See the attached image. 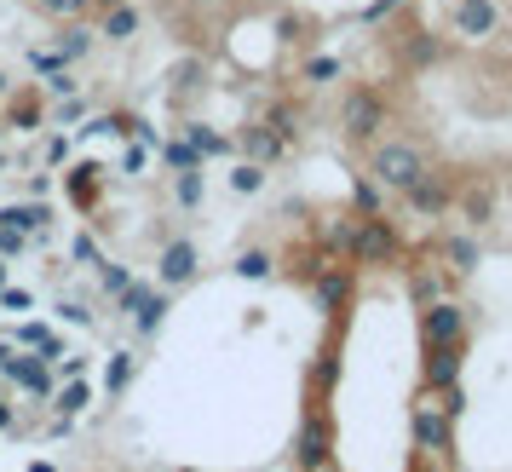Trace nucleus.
<instances>
[{
	"mask_svg": "<svg viewBox=\"0 0 512 472\" xmlns=\"http://www.w3.org/2000/svg\"><path fill=\"white\" fill-rule=\"evenodd\" d=\"M369 173H374V185L409 190L420 173H426V162H420L415 144H380V150H374V162H369Z\"/></svg>",
	"mask_w": 512,
	"mask_h": 472,
	"instance_id": "f257e3e1",
	"label": "nucleus"
},
{
	"mask_svg": "<svg viewBox=\"0 0 512 472\" xmlns=\"http://www.w3.org/2000/svg\"><path fill=\"white\" fill-rule=\"evenodd\" d=\"M346 248H351V260H357V265H392L397 260V231L386 225V219H374V213H369L363 225H351Z\"/></svg>",
	"mask_w": 512,
	"mask_h": 472,
	"instance_id": "f03ea898",
	"label": "nucleus"
},
{
	"mask_svg": "<svg viewBox=\"0 0 512 472\" xmlns=\"http://www.w3.org/2000/svg\"><path fill=\"white\" fill-rule=\"evenodd\" d=\"M461 334H466V306H455V300L420 306V340L426 346H461Z\"/></svg>",
	"mask_w": 512,
	"mask_h": 472,
	"instance_id": "7ed1b4c3",
	"label": "nucleus"
},
{
	"mask_svg": "<svg viewBox=\"0 0 512 472\" xmlns=\"http://www.w3.org/2000/svg\"><path fill=\"white\" fill-rule=\"evenodd\" d=\"M340 127H346V139H374L380 127H386V104L374 93H346V104H340Z\"/></svg>",
	"mask_w": 512,
	"mask_h": 472,
	"instance_id": "20e7f679",
	"label": "nucleus"
},
{
	"mask_svg": "<svg viewBox=\"0 0 512 472\" xmlns=\"http://www.w3.org/2000/svg\"><path fill=\"white\" fill-rule=\"evenodd\" d=\"M415 449H426V455H443V449L455 444V426H449V415L443 409H432V392H426V403H415Z\"/></svg>",
	"mask_w": 512,
	"mask_h": 472,
	"instance_id": "39448f33",
	"label": "nucleus"
},
{
	"mask_svg": "<svg viewBox=\"0 0 512 472\" xmlns=\"http://www.w3.org/2000/svg\"><path fill=\"white\" fill-rule=\"evenodd\" d=\"M328 444H334V432H328V421L323 415H305V426H300V444H294V455H300V467L311 472V467H323L328 461Z\"/></svg>",
	"mask_w": 512,
	"mask_h": 472,
	"instance_id": "423d86ee",
	"label": "nucleus"
},
{
	"mask_svg": "<svg viewBox=\"0 0 512 472\" xmlns=\"http://www.w3.org/2000/svg\"><path fill=\"white\" fill-rule=\"evenodd\" d=\"M461 380V346H426V392H449Z\"/></svg>",
	"mask_w": 512,
	"mask_h": 472,
	"instance_id": "0eeeda50",
	"label": "nucleus"
},
{
	"mask_svg": "<svg viewBox=\"0 0 512 472\" xmlns=\"http://www.w3.org/2000/svg\"><path fill=\"white\" fill-rule=\"evenodd\" d=\"M0 375H12L18 386L41 392V398L52 392V375H47V357H41V352H35V357H6V363H0Z\"/></svg>",
	"mask_w": 512,
	"mask_h": 472,
	"instance_id": "6e6552de",
	"label": "nucleus"
},
{
	"mask_svg": "<svg viewBox=\"0 0 512 472\" xmlns=\"http://www.w3.org/2000/svg\"><path fill=\"white\" fill-rule=\"evenodd\" d=\"M403 196H409V208H415L420 219H438V213L449 208V185H438V179H432V173H420L415 185L403 190Z\"/></svg>",
	"mask_w": 512,
	"mask_h": 472,
	"instance_id": "1a4fd4ad",
	"label": "nucleus"
},
{
	"mask_svg": "<svg viewBox=\"0 0 512 472\" xmlns=\"http://www.w3.org/2000/svg\"><path fill=\"white\" fill-rule=\"evenodd\" d=\"M127 311H133V323H139V334H150L156 323H162V294H150V288H133L127 283Z\"/></svg>",
	"mask_w": 512,
	"mask_h": 472,
	"instance_id": "9d476101",
	"label": "nucleus"
},
{
	"mask_svg": "<svg viewBox=\"0 0 512 472\" xmlns=\"http://www.w3.org/2000/svg\"><path fill=\"white\" fill-rule=\"evenodd\" d=\"M455 29L461 35H495V6L489 0H461L455 6Z\"/></svg>",
	"mask_w": 512,
	"mask_h": 472,
	"instance_id": "9b49d317",
	"label": "nucleus"
},
{
	"mask_svg": "<svg viewBox=\"0 0 512 472\" xmlns=\"http://www.w3.org/2000/svg\"><path fill=\"white\" fill-rule=\"evenodd\" d=\"M346 300H351V277H346V271H323V277H317V306L340 311Z\"/></svg>",
	"mask_w": 512,
	"mask_h": 472,
	"instance_id": "f8f14e48",
	"label": "nucleus"
},
{
	"mask_svg": "<svg viewBox=\"0 0 512 472\" xmlns=\"http://www.w3.org/2000/svg\"><path fill=\"white\" fill-rule=\"evenodd\" d=\"M242 150H248L254 162H271V156L282 150V133L277 127H242Z\"/></svg>",
	"mask_w": 512,
	"mask_h": 472,
	"instance_id": "ddd939ff",
	"label": "nucleus"
},
{
	"mask_svg": "<svg viewBox=\"0 0 512 472\" xmlns=\"http://www.w3.org/2000/svg\"><path fill=\"white\" fill-rule=\"evenodd\" d=\"M190 271H196V248L190 242H173L162 254V283H185Z\"/></svg>",
	"mask_w": 512,
	"mask_h": 472,
	"instance_id": "4468645a",
	"label": "nucleus"
},
{
	"mask_svg": "<svg viewBox=\"0 0 512 472\" xmlns=\"http://www.w3.org/2000/svg\"><path fill=\"white\" fill-rule=\"evenodd\" d=\"M0 225H18L24 236H35V231H47L52 225V213L47 208H0Z\"/></svg>",
	"mask_w": 512,
	"mask_h": 472,
	"instance_id": "2eb2a0df",
	"label": "nucleus"
},
{
	"mask_svg": "<svg viewBox=\"0 0 512 472\" xmlns=\"http://www.w3.org/2000/svg\"><path fill=\"white\" fill-rule=\"evenodd\" d=\"M133 29H139V12H133V6H116V12L104 18V35H110V41H127Z\"/></svg>",
	"mask_w": 512,
	"mask_h": 472,
	"instance_id": "dca6fc26",
	"label": "nucleus"
},
{
	"mask_svg": "<svg viewBox=\"0 0 512 472\" xmlns=\"http://www.w3.org/2000/svg\"><path fill=\"white\" fill-rule=\"evenodd\" d=\"M29 64H35V75H58L64 64H70V52H64V47H58V52L35 47V52H29Z\"/></svg>",
	"mask_w": 512,
	"mask_h": 472,
	"instance_id": "f3484780",
	"label": "nucleus"
},
{
	"mask_svg": "<svg viewBox=\"0 0 512 472\" xmlns=\"http://www.w3.org/2000/svg\"><path fill=\"white\" fill-rule=\"evenodd\" d=\"M231 185L242 190V196H254V190L265 185V167H259V162H242V167L231 173Z\"/></svg>",
	"mask_w": 512,
	"mask_h": 472,
	"instance_id": "a211bd4d",
	"label": "nucleus"
},
{
	"mask_svg": "<svg viewBox=\"0 0 512 472\" xmlns=\"http://www.w3.org/2000/svg\"><path fill=\"white\" fill-rule=\"evenodd\" d=\"M236 271H242V277H248V283H259V277H271V254H242V260H236Z\"/></svg>",
	"mask_w": 512,
	"mask_h": 472,
	"instance_id": "6ab92c4d",
	"label": "nucleus"
},
{
	"mask_svg": "<svg viewBox=\"0 0 512 472\" xmlns=\"http://www.w3.org/2000/svg\"><path fill=\"white\" fill-rule=\"evenodd\" d=\"M432 300H443V277L420 271V277H415V306H432Z\"/></svg>",
	"mask_w": 512,
	"mask_h": 472,
	"instance_id": "aec40b11",
	"label": "nucleus"
},
{
	"mask_svg": "<svg viewBox=\"0 0 512 472\" xmlns=\"http://www.w3.org/2000/svg\"><path fill=\"white\" fill-rule=\"evenodd\" d=\"M167 162L179 167V173H190V167H202V150L196 144H167Z\"/></svg>",
	"mask_w": 512,
	"mask_h": 472,
	"instance_id": "412c9836",
	"label": "nucleus"
},
{
	"mask_svg": "<svg viewBox=\"0 0 512 472\" xmlns=\"http://www.w3.org/2000/svg\"><path fill=\"white\" fill-rule=\"evenodd\" d=\"M449 260L461 265V271H472V265H478V242H472V236H455V242H449Z\"/></svg>",
	"mask_w": 512,
	"mask_h": 472,
	"instance_id": "4be33fe9",
	"label": "nucleus"
},
{
	"mask_svg": "<svg viewBox=\"0 0 512 472\" xmlns=\"http://www.w3.org/2000/svg\"><path fill=\"white\" fill-rule=\"evenodd\" d=\"M443 47L432 41V35H420V41H409V64H438Z\"/></svg>",
	"mask_w": 512,
	"mask_h": 472,
	"instance_id": "5701e85b",
	"label": "nucleus"
},
{
	"mask_svg": "<svg viewBox=\"0 0 512 472\" xmlns=\"http://www.w3.org/2000/svg\"><path fill=\"white\" fill-rule=\"evenodd\" d=\"M104 380H110V392H121V386L133 380V357H127V352H116V357H110V375H104Z\"/></svg>",
	"mask_w": 512,
	"mask_h": 472,
	"instance_id": "b1692460",
	"label": "nucleus"
},
{
	"mask_svg": "<svg viewBox=\"0 0 512 472\" xmlns=\"http://www.w3.org/2000/svg\"><path fill=\"white\" fill-rule=\"evenodd\" d=\"M489 213H495V196H489V190H472V196H466V219H478V225H484Z\"/></svg>",
	"mask_w": 512,
	"mask_h": 472,
	"instance_id": "393cba45",
	"label": "nucleus"
},
{
	"mask_svg": "<svg viewBox=\"0 0 512 472\" xmlns=\"http://www.w3.org/2000/svg\"><path fill=\"white\" fill-rule=\"evenodd\" d=\"M190 144H196L202 156H219V150H225V139H219V133H208V127H190Z\"/></svg>",
	"mask_w": 512,
	"mask_h": 472,
	"instance_id": "a878e982",
	"label": "nucleus"
},
{
	"mask_svg": "<svg viewBox=\"0 0 512 472\" xmlns=\"http://www.w3.org/2000/svg\"><path fill=\"white\" fill-rule=\"evenodd\" d=\"M179 202H185V208H196V202H202V179H196V167H190V173H179Z\"/></svg>",
	"mask_w": 512,
	"mask_h": 472,
	"instance_id": "bb28decb",
	"label": "nucleus"
},
{
	"mask_svg": "<svg viewBox=\"0 0 512 472\" xmlns=\"http://www.w3.org/2000/svg\"><path fill=\"white\" fill-rule=\"evenodd\" d=\"M305 75H311V81H334V75H340V64H334V58H311V64H305Z\"/></svg>",
	"mask_w": 512,
	"mask_h": 472,
	"instance_id": "cd10ccee",
	"label": "nucleus"
},
{
	"mask_svg": "<svg viewBox=\"0 0 512 472\" xmlns=\"http://www.w3.org/2000/svg\"><path fill=\"white\" fill-rule=\"evenodd\" d=\"M87 398H93V392H87V386H70V392H64V398H58V409H64V415H75V409H87Z\"/></svg>",
	"mask_w": 512,
	"mask_h": 472,
	"instance_id": "c85d7f7f",
	"label": "nucleus"
},
{
	"mask_svg": "<svg viewBox=\"0 0 512 472\" xmlns=\"http://www.w3.org/2000/svg\"><path fill=\"white\" fill-rule=\"evenodd\" d=\"M52 18H75V12H87V0H41Z\"/></svg>",
	"mask_w": 512,
	"mask_h": 472,
	"instance_id": "c756f323",
	"label": "nucleus"
},
{
	"mask_svg": "<svg viewBox=\"0 0 512 472\" xmlns=\"http://www.w3.org/2000/svg\"><path fill=\"white\" fill-rule=\"evenodd\" d=\"M24 248V231L18 225H0V254H18Z\"/></svg>",
	"mask_w": 512,
	"mask_h": 472,
	"instance_id": "7c9ffc66",
	"label": "nucleus"
},
{
	"mask_svg": "<svg viewBox=\"0 0 512 472\" xmlns=\"http://www.w3.org/2000/svg\"><path fill=\"white\" fill-rule=\"evenodd\" d=\"M104 288H110V294H127V271H121V265H104Z\"/></svg>",
	"mask_w": 512,
	"mask_h": 472,
	"instance_id": "2f4dec72",
	"label": "nucleus"
},
{
	"mask_svg": "<svg viewBox=\"0 0 512 472\" xmlns=\"http://www.w3.org/2000/svg\"><path fill=\"white\" fill-rule=\"evenodd\" d=\"M357 208H363V213H374V208H380V190H374L369 179H363V185H357Z\"/></svg>",
	"mask_w": 512,
	"mask_h": 472,
	"instance_id": "473e14b6",
	"label": "nucleus"
},
{
	"mask_svg": "<svg viewBox=\"0 0 512 472\" xmlns=\"http://www.w3.org/2000/svg\"><path fill=\"white\" fill-rule=\"evenodd\" d=\"M0 306H6V311H24L29 294H24V288H0Z\"/></svg>",
	"mask_w": 512,
	"mask_h": 472,
	"instance_id": "72a5a7b5",
	"label": "nucleus"
},
{
	"mask_svg": "<svg viewBox=\"0 0 512 472\" xmlns=\"http://www.w3.org/2000/svg\"><path fill=\"white\" fill-rule=\"evenodd\" d=\"M75 260H93V265H98V248H93V236H75Z\"/></svg>",
	"mask_w": 512,
	"mask_h": 472,
	"instance_id": "f704fd0d",
	"label": "nucleus"
},
{
	"mask_svg": "<svg viewBox=\"0 0 512 472\" xmlns=\"http://www.w3.org/2000/svg\"><path fill=\"white\" fill-rule=\"evenodd\" d=\"M386 12H397V0H374V6H369V12H363V18H369V24H380Z\"/></svg>",
	"mask_w": 512,
	"mask_h": 472,
	"instance_id": "c9c22d12",
	"label": "nucleus"
},
{
	"mask_svg": "<svg viewBox=\"0 0 512 472\" xmlns=\"http://www.w3.org/2000/svg\"><path fill=\"white\" fill-rule=\"evenodd\" d=\"M52 93H58V98H70V93H75V75L58 70V75H52Z\"/></svg>",
	"mask_w": 512,
	"mask_h": 472,
	"instance_id": "e433bc0d",
	"label": "nucleus"
},
{
	"mask_svg": "<svg viewBox=\"0 0 512 472\" xmlns=\"http://www.w3.org/2000/svg\"><path fill=\"white\" fill-rule=\"evenodd\" d=\"M64 52H70V58H81V52H87V35H81V29H75V35H64Z\"/></svg>",
	"mask_w": 512,
	"mask_h": 472,
	"instance_id": "4c0bfd02",
	"label": "nucleus"
},
{
	"mask_svg": "<svg viewBox=\"0 0 512 472\" xmlns=\"http://www.w3.org/2000/svg\"><path fill=\"white\" fill-rule=\"evenodd\" d=\"M0 426H12V403L0 398Z\"/></svg>",
	"mask_w": 512,
	"mask_h": 472,
	"instance_id": "58836bf2",
	"label": "nucleus"
},
{
	"mask_svg": "<svg viewBox=\"0 0 512 472\" xmlns=\"http://www.w3.org/2000/svg\"><path fill=\"white\" fill-rule=\"evenodd\" d=\"M311 472H340V467H334V461H323V467H311Z\"/></svg>",
	"mask_w": 512,
	"mask_h": 472,
	"instance_id": "ea45409f",
	"label": "nucleus"
},
{
	"mask_svg": "<svg viewBox=\"0 0 512 472\" xmlns=\"http://www.w3.org/2000/svg\"><path fill=\"white\" fill-rule=\"evenodd\" d=\"M0 288H6V265H0Z\"/></svg>",
	"mask_w": 512,
	"mask_h": 472,
	"instance_id": "a19ab883",
	"label": "nucleus"
},
{
	"mask_svg": "<svg viewBox=\"0 0 512 472\" xmlns=\"http://www.w3.org/2000/svg\"><path fill=\"white\" fill-rule=\"evenodd\" d=\"M6 357H12V352H6V346H0V363H6Z\"/></svg>",
	"mask_w": 512,
	"mask_h": 472,
	"instance_id": "79ce46f5",
	"label": "nucleus"
},
{
	"mask_svg": "<svg viewBox=\"0 0 512 472\" xmlns=\"http://www.w3.org/2000/svg\"><path fill=\"white\" fill-rule=\"evenodd\" d=\"M0 87H6V75H0Z\"/></svg>",
	"mask_w": 512,
	"mask_h": 472,
	"instance_id": "37998d69",
	"label": "nucleus"
},
{
	"mask_svg": "<svg viewBox=\"0 0 512 472\" xmlns=\"http://www.w3.org/2000/svg\"><path fill=\"white\" fill-rule=\"evenodd\" d=\"M185 472H196V467H185Z\"/></svg>",
	"mask_w": 512,
	"mask_h": 472,
	"instance_id": "c03bdc74",
	"label": "nucleus"
}]
</instances>
